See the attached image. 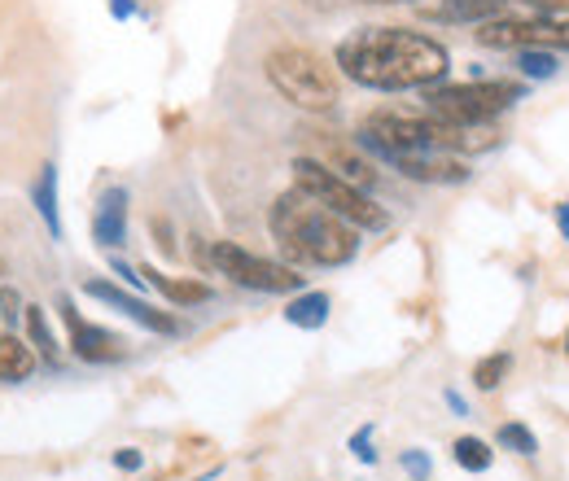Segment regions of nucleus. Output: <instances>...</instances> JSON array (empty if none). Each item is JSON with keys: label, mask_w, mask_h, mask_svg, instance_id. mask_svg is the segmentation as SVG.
<instances>
[{"label": "nucleus", "mask_w": 569, "mask_h": 481, "mask_svg": "<svg viewBox=\"0 0 569 481\" xmlns=\"http://www.w3.org/2000/svg\"><path fill=\"white\" fill-rule=\"evenodd\" d=\"M83 293L97 298V302H106V307H114V311H123L128 320H137V324L149 329V333H176V329H180L167 311H153V307L141 302L137 293H128V289H119V284H110V280H88Z\"/></svg>", "instance_id": "nucleus-10"}, {"label": "nucleus", "mask_w": 569, "mask_h": 481, "mask_svg": "<svg viewBox=\"0 0 569 481\" xmlns=\"http://www.w3.org/2000/svg\"><path fill=\"white\" fill-rule=\"evenodd\" d=\"M496 442L503 451H512V455H539V438L530 433V424H521V420H508V424H499Z\"/></svg>", "instance_id": "nucleus-19"}, {"label": "nucleus", "mask_w": 569, "mask_h": 481, "mask_svg": "<svg viewBox=\"0 0 569 481\" xmlns=\"http://www.w3.org/2000/svg\"><path fill=\"white\" fill-rule=\"evenodd\" d=\"M22 315H27V333H31V350H40L44 359H58V338H53V329H49L44 311H40V307H27Z\"/></svg>", "instance_id": "nucleus-22"}, {"label": "nucleus", "mask_w": 569, "mask_h": 481, "mask_svg": "<svg viewBox=\"0 0 569 481\" xmlns=\"http://www.w3.org/2000/svg\"><path fill=\"white\" fill-rule=\"evenodd\" d=\"M566 350H569V329H566Z\"/></svg>", "instance_id": "nucleus-32"}, {"label": "nucleus", "mask_w": 569, "mask_h": 481, "mask_svg": "<svg viewBox=\"0 0 569 481\" xmlns=\"http://www.w3.org/2000/svg\"><path fill=\"white\" fill-rule=\"evenodd\" d=\"M451 455H456V464H460L465 473H487L491 460H496V451H491L482 438H456V442H451Z\"/></svg>", "instance_id": "nucleus-18"}, {"label": "nucleus", "mask_w": 569, "mask_h": 481, "mask_svg": "<svg viewBox=\"0 0 569 481\" xmlns=\"http://www.w3.org/2000/svg\"><path fill=\"white\" fill-rule=\"evenodd\" d=\"M144 284H153L162 298H171L176 307H198V302H211V284L202 280H176V275H162L153 268H141Z\"/></svg>", "instance_id": "nucleus-15"}, {"label": "nucleus", "mask_w": 569, "mask_h": 481, "mask_svg": "<svg viewBox=\"0 0 569 481\" xmlns=\"http://www.w3.org/2000/svg\"><path fill=\"white\" fill-rule=\"evenodd\" d=\"M92 237L106 250H119L128 241V189H106L92 210Z\"/></svg>", "instance_id": "nucleus-11"}, {"label": "nucleus", "mask_w": 569, "mask_h": 481, "mask_svg": "<svg viewBox=\"0 0 569 481\" xmlns=\"http://www.w3.org/2000/svg\"><path fill=\"white\" fill-rule=\"evenodd\" d=\"M211 263L228 280H237L241 289H254V293H302V275L284 263H272V259H259L232 241H214Z\"/></svg>", "instance_id": "nucleus-7"}, {"label": "nucleus", "mask_w": 569, "mask_h": 481, "mask_svg": "<svg viewBox=\"0 0 569 481\" xmlns=\"http://www.w3.org/2000/svg\"><path fill=\"white\" fill-rule=\"evenodd\" d=\"M333 176H342L347 184H356V189H372V180H377V171H372V162L368 158H359L356 149H329V162H325Z\"/></svg>", "instance_id": "nucleus-17"}, {"label": "nucleus", "mask_w": 569, "mask_h": 481, "mask_svg": "<svg viewBox=\"0 0 569 481\" xmlns=\"http://www.w3.org/2000/svg\"><path fill=\"white\" fill-rule=\"evenodd\" d=\"M144 455L137 447H123V451H114V469H123V473H141Z\"/></svg>", "instance_id": "nucleus-25"}, {"label": "nucleus", "mask_w": 569, "mask_h": 481, "mask_svg": "<svg viewBox=\"0 0 569 481\" xmlns=\"http://www.w3.org/2000/svg\"><path fill=\"white\" fill-rule=\"evenodd\" d=\"M293 189L298 193H307V198H316L325 210H333L338 219H347L351 228L359 232H381L386 223H390V214L377 207L363 189L356 184H347L342 176H333L325 162H316V158H293Z\"/></svg>", "instance_id": "nucleus-5"}, {"label": "nucleus", "mask_w": 569, "mask_h": 481, "mask_svg": "<svg viewBox=\"0 0 569 481\" xmlns=\"http://www.w3.org/2000/svg\"><path fill=\"white\" fill-rule=\"evenodd\" d=\"M508 368H512V354H508V350H499V354H487V359L473 368V385H478L482 394H491V390H499V381L508 377Z\"/></svg>", "instance_id": "nucleus-21"}, {"label": "nucleus", "mask_w": 569, "mask_h": 481, "mask_svg": "<svg viewBox=\"0 0 569 481\" xmlns=\"http://www.w3.org/2000/svg\"><path fill=\"white\" fill-rule=\"evenodd\" d=\"M478 44L482 49H569V18H517L503 13L478 27Z\"/></svg>", "instance_id": "nucleus-6"}, {"label": "nucleus", "mask_w": 569, "mask_h": 481, "mask_svg": "<svg viewBox=\"0 0 569 481\" xmlns=\"http://www.w3.org/2000/svg\"><path fill=\"white\" fill-rule=\"evenodd\" d=\"M338 70L359 88L377 92H408L433 88L447 79L451 53L412 27H359L338 44Z\"/></svg>", "instance_id": "nucleus-1"}, {"label": "nucleus", "mask_w": 569, "mask_h": 481, "mask_svg": "<svg viewBox=\"0 0 569 481\" xmlns=\"http://www.w3.org/2000/svg\"><path fill=\"white\" fill-rule=\"evenodd\" d=\"M503 13H508V0H442L438 9H429L433 22H473V27Z\"/></svg>", "instance_id": "nucleus-12"}, {"label": "nucleus", "mask_w": 569, "mask_h": 481, "mask_svg": "<svg viewBox=\"0 0 569 481\" xmlns=\"http://www.w3.org/2000/svg\"><path fill=\"white\" fill-rule=\"evenodd\" d=\"M36 372V350L31 342H22L18 333H0V381L18 385Z\"/></svg>", "instance_id": "nucleus-16"}, {"label": "nucleus", "mask_w": 569, "mask_h": 481, "mask_svg": "<svg viewBox=\"0 0 569 481\" xmlns=\"http://www.w3.org/2000/svg\"><path fill=\"white\" fill-rule=\"evenodd\" d=\"M110 268H114V275H119V280H128V284H132V289H144V275L137 272V268H132V263H123V259H119V254H114V259H110Z\"/></svg>", "instance_id": "nucleus-27"}, {"label": "nucleus", "mask_w": 569, "mask_h": 481, "mask_svg": "<svg viewBox=\"0 0 569 481\" xmlns=\"http://www.w3.org/2000/svg\"><path fill=\"white\" fill-rule=\"evenodd\" d=\"M399 464H403V473H408L412 481H429V473H433L429 455L426 451H417V447H412V451H403V455H399Z\"/></svg>", "instance_id": "nucleus-23"}, {"label": "nucleus", "mask_w": 569, "mask_h": 481, "mask_svg": "<svg viewBox=\"0 0 569 481\" xmlns=\"http://www.w3.org/2000/svg\"><path fill=\"white\" fill-rule=\"evenodd\" d=\"M329 293H320V289H302V293H293V302L284 307V320L293 324V329H307V333H316V329H325L329 324Z\"/></svg>", "instance_id": "nucleus-14"}, {"label": "nucleus", "mask_w": 569, "mask_h": 481, "mask_svg": "<svg viewBox=\"0 0 569 481\" xmlns=\"http://www.w3.org/2000/svg\"><path fill=\"white\" fill-rule=\"evenodd\" d=\"M390 167H399V176L417 180V184H465L469 180V162L442 149H421V153H399L390 158Z\"/></svg>", "instance_id": "nucleus-9"}, {"label": "nucleus", "mask_w": 569, "mask_h": 481, "mask_svg": "<svg viewBox=\"0 0 569 481\" xmlns=\"http://www.w3.org/2000/svg\"><path fill=\"white\" fill-rule=\"evenodd\" d=\"M557 228H561V237L569 241V202H561V207H557Z\"/></svg>", "instance_id": "nucleus-30"}, {"label": "nucleus", "mask_w": 569, "mask_h": 481, "mask_svg": "<svg viewBox=\"0 0 569 481\" xmlns=\"http://www.w3.org/2000/svg\"><path fill=\"white\" fill-rule=\"evenodd\" d=\"M272 237L293 263H316V268H342L359 254V228L325 210L316 198L289 189L272 207Z\"/></svg>", "instance_id": "nucleus-2"}, {"label": "nucleus", "mask_w": 569, "mask_h": 481, "mask_svg": "<svg viewBox=\"0 0 569 481\" xmlns=\"http://www.w3.org/2000/svg\"><path fill=\"white\" fill-rule=\"evenodd\" d=\"M351 451H356L359 464H377V451H372V424H363L351 433Z\"/></svg>", "instance_id": "nucleus-24"}, {"label": "nucleus", "mask_w": 569, "mask_h": 481, "mask_svg": "<svg viewBox=\"0 0 569 481\" xmlns=\"http://www.w3.org/2000/svg\"><path fill=\"white\" fill-rule=\"evenodd\" d=\"M110 13H114V18H132L137 4H132V0H110Z\"/></svg>", "instance_id": "nucleus-28"}, {"label": "nucleus", "mask_w": 569, "mask_h": 481, "mask_svg": "<svg viewBox=\"0 0 569 481\" xmlns=\"http://www.w3.org/2000/svg\"><path fill=\"white\" fill-rule=\"evenodd\" d=\"M31 202H36V214L44 219L49 237H53V241H62V210H58V167H53V162H44V167H40V176H36V184H31Z\"/></svg>", "instance_id": "nucleus-13"}, {"label": "nucleus", "mask_w": 569, "mask_h": 481, "mask_svg": "<svg viewBox=\"0 0 569 481\" xmlns=\"http://www.w3.org/2000/svg\"><path fill=\"white\" fill-rule=\"evenodd\" d=\"M363 4H408V0H363Z\"/></svg>", "instance_id": "nucleus-31"}, {"label": "nucleus", "mask_w": 569, "mask_h": 481, "mask_svg": "<svg viewBox=\"0 0 569 481\" xmlns=\"http://www.w3.org/2000/svg\"><path fill=\"white\" fill-rule=\"evenodd\" d=\"M268 79L272 88L281 92L289 106L307 110V114H325L338 106V70L329 67L316 49H302V44H281L268 53Z\"/></svg>", "instance_id": "nucleus-3"}, {"label": "nucleus", "mask_w": 569, "mask_h": 481, "mask_svg": "<svg viewBox=\"0 0 569 481\" xmlns=\"http://www.w3.org/2000/svg\"><path fill=\"white\" fill-rule=\"evenodd\" d=\"M0 307H4V311H0V315H4V320H9V324H13V320H18V315H22V311H27V307H22V298H18V293H13V289H0Z\"/></svg>", "instance_id": "nucleus-26"}, {"label": "nucleus", "mask_w": 569, "mask_h": 481, "mask_svg": "<svg viewBox=\"0 0 569 481\" xmlns=\"http://www.w3.org/2000/svg\"><path fill=\"white\" fill-rule=\"evenodd\" d=\"M517 70L526 79H552L561 70V62H557L552 49H517Z\"/></svg>", "instance_id": "nucleus-20"}, {"label": "nucleus", "mask_w": 569, "mask_h": 481, "mask_svg": "<svg viewBox=\"0 0 569 481\" xmlns=\"http://www.w3.org/2000/svg\"><path fill=\"white\" fill-rule=\"evenodd\" d=\"M447 408H451L456 415H469V408H465V399H460L456 390H447Z\"/></svg>", "instance_id": "nucleus-29"}, {"label": "nucleus", "mask_w": 569, "mask_h": 481, "mask_svg": "<svg viewBox=\"0 0 569 481\" xmlns=\"http://www.w3.org/2000/svg\"><path fill=\"white\" fill-rule=\"evenodd\" d=\"M58 311H62V320H67V329H71V345L83 363H114V359H123V338L110 333V329H97V324L79 320L71 293L58 298Z\"/></svg>", "instance_id": "nucleus-8"}, {"label": "nucleus", "mask_w": 569, "mask_h": 481, "mask_svg": "<svg viewBox=\"0 0 569 481\" xmlns=\"http://www.w3.org/2000/svg\"><path fill=\"white\" fill-rule=\"evenodd\" d=\"M526 97L517 79H473V83H433L426 110L442 123H491Z\"/></svg>", "instance_id": "nucleus-4"}]
</instances>
